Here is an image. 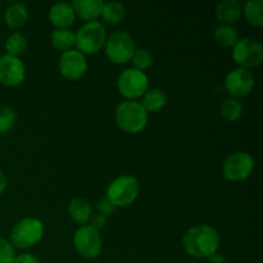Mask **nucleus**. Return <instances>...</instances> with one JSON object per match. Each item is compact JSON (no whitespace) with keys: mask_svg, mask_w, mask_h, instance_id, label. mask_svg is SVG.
<instances>
[{"mask_svg":"<svg viewBox=\"0 0 263 263\" xmlns=\"http://www.w3.org/2000/svg\"><path fill=\"white\" fill-rule=\"evenodd\" d=\"M17 117L12 108L0 107V135L7 134L14 127V123Z\"/></svg>","mask_w":263,"mask_h":263,"instance_id":"nucleus-27","label":"nucleus"},{"mask_svg":"<svg viewBox=\"0 0 263 263\" xmlns=\"http://www.w3.org/2000/svg\"><path fill=\"white\" fill-rule=\"evenodd\" d=\"M76 50L86 54H95L104 46L107 40V31L100 22H87L74 33Z\"/></svg>","mask_w":263,"mask_h":263,"instance_id":"nucleus-5","label":"nucleus"},{"mask_svg":"<svg viewBox=\"0 0 263 263\" xmlns=\"http://www.w3.org/2000/svg\"><path fill=\"white\" fill-rule=\"evenodd\" d=\"M167 100L168 99H167V95L163 90L153 87V89L146 90L140 104L143 105V108L149 115V113H157L163 109L167 104Z\"/></svg>","mask_w":263,"mask_h":263,"instance_id":"nucleus-19","label":"nucleus"},{"mask_svg":"<svg viewBox=\"0 0 263 263\" xmlns=\"http://www.w3.org/2000/svg\"><path fill=\"white\" fill-rule=\"evenodd\" d=\"M103 4L102 0H74L72 3V8L74 10L76 17L86 21L87 22H95L102 14Z\"/></svg>","mask_w":263,"mask_h":263,"instance_id":"nucleus-16","label":"nucleus"},{"mask_svg":"<svg viewBox=\"0 0 263 263\" xmlns=\"http://www.w3.org/2000/svg\"><path fill=\"white\" fill-rule=\"evenodd\" d=\"M140 192L139 180L131 175L118 176L108 185L105 197L115 207H127L138 198Z\"/></svg>","mask_w":263,"mask_h":263,"instance_id":"nucleus-4","label":"nucleus"},{"mask_svg":"<svg viewBox=\"0 0 263 263\" xmlns=\"http://www.w3.org/2000/svg\"><path fill=\"white\" fill-rule=\"evenodd\" d=\"M220 234L210 225H197L190 228L182 236V248L194 258H208L217 253L220 247Z\"/></svg>","mask_w":263,"mask_h":263,"instance_id":"nucleus-1","label":"nucleus"},{"mask_svg":"<svg viewBox=\"0 0 263 263\" xmlns=\"http://www.w3.org/2000/svg\"><path fill=\"white\" fill-rule=\"evenodd\" d=\"M207 263H229L228 259L225 258V256L220 253H215L212 256H210L207 258Z\"/></svg>","mask_w":263,"mask_h":263,"instance_id":"nucleus-32","label":"nucleus"},{"mask_svg":"<svg viewBox=\"0 0 263 263\" xmlns=\"http://www.w3.org/2000/svg\"><path fill=\"white\" fill-rule=\"evenodd\" d=\"M253 73L249 69H244L238 67L228 73L225 79V89L230 94L231 98H243L251 94L254 89Z\"/></svg>","mask_w":263,"mask_h":263,"instance_id":"nucleus-12","label":"nucleus"},{"mask_svg":"<svg viewBox=\"0 0 263 263\" xmlns=\"http://www.w3.org/2000/svg\"><path fill=\"white\" fill-rule=\"evenodd\" d=\"M215 40L222 48H234L239 40L238 31L233 26L221 25L215 31Z\"/></svg>","mask_w":263,"mask_h":263,"instance_id":"nucleus-23","label":"nucleus"},{"mask_svg":"<svg viewBox=\"0 0 263 263\" xmlns=\"http://www.w3.org/2000/svg\"><path fill=\"white\" fill-rule=\"evenodd\" d=\"M89 222H90L89 223L90 228H92L94 230H97V231H100L105 225H107V217L103 215H100V213H97V215L91 216V218H90Z\"/></svg>","mask_w":263,"mask_h":263,"instance_id":"nucleus-30","label":"nucleus"},{"mask_svg":"<svg viewBox=\"0 0 263 263\" xmlns=\"http://www.w3.org/2000/svg\"><path fill=\"white\" fill-rule=\"evenodd\" d=\"M97 210H98V213H100V215H103L107 217V216L112 215V213L115 212L116 207L109 202V199H108V198L104 195V197L100 198V199L98 200Z\"/></svg>","mask_w":263,"mask_h":263,"instance_id":"nucleus-29","label":"nucleus"},{"mask_svg":"<svg viewBox=\"0 0 263 263\" xmlns=\"http://www.w3.org/2000/svg\"><path fill=\"white\" fill-rule=\"evenodd\" d=\"M13 263H40L37 257L32 253H22L15 256Z\"/></svg>","mask_w":263,"mask_h":263,"instance_id":"nucleus-31","label":"nucleus"},{"mask_svg":"<svg viewBox=\"0 0 263 263\" xmlns=\"http://www.w3.org/2000/svg\"><path fill=\"white\" fill-rule=\"evenodd\" d=\"M44 223L35 217H26L18 221L10 231L13 248L30 249L43 239Z\"/></svg>","mask_w":263,"mask_h":263,"instance_id":"nucleus-3","label":"nucleus"},{"mask_svg":"<svg viewBox=\"0 0 263 263\" xmlns=\"http://www.w3.org/2000/svg\"><path fill=\"white\" fill-rule=\"evenodd\" d=\"M117 87L126 100H136L149 89V79L139 69L127 68L118 77Z\"/></svg>","mask_w":263,"mask_h":263,"instance_id":"nucleus-7","label":"nucleus"},{"mask_svg":"<svg viewBox=\"0 0 263 263\" xmlns=\"http://www.w3.org/2000/svg\"><path fill=\"white\" fill-rule=\"evenodd\" d=\"M58 67L64 79L68 81H79L86 74L89 64H87L86 55L77 51L76 49H71L62 53Z\"/></svg>","mask_w":263,"mask_h":263,"instance_id":"nucleus-11","label":"nucleus"},{"mask_svg":"<svg viewBox=\"0 0 263 263\" xmlns=\"http://www.w3.org/2000/svg\"><path fill=\"white\" fill-rule=\"evenodd\" d=\"M49 21L55 28H68L76 21V14L68 3H55L49 10Z\"/></svg>","mask_w":263,"mask_h":263,"instance_id":"nucleus-14","label":"nucleus"},{"mask_svg":"<svg viewBox=\"0 0 263 263\" xmlns=\"http://www.w3.org/2000/svg\"><path fill=\"white\" fill-rule=\"evenodd\" d=\"M26 79V67L17 57H0V84L8 87L20 86Z\"/></svg>","mask_w":263,"mask_h":263,"instance_id":"nucleus-13","label":"nucleus"},{"mask_svg":"<svg viewBox=\"0 0 263 263\" xmlns=\"http://www.w3.org/2000/svg\"><path fill=\"white\" fill-rule=\"evenodd\" d=\"M233 59L240 68L258 67L263 61L262 44L251 37L240 39L233 48Z\"/></svg>","mask_w":263,"mask_h":263,"instance_id":"nucleus-8","label":"nucleus"},{"mask_svg":"<svg viewBox=\"0 0 263 263\" xmlns=\"http://www.w3.org/2000/svg\"><path fill=\"white\" fill-rule=\"evenodd\" d=\"M254 159L247 152H236L229 156L222 164V174L229 181H243L252 175Z\"/></svg>","mask_w":263,"mask_h":263,"instance_id":"nucleus-10","label":"nucleus"},{"mask_svg":"<svg viewBox=\"0 0 263 263\" xmlns=\"http://www.w3.org/2000/svg\"><path fill=\"white\" fill-rule=\"evenodd\" d=\"M27 39L20 32H13L12 35H9L5 40L4 48L7 50L8 55L17 57L20 58L23 53L27 49Z\"/></svg>","mask_w":263,"mask_h":263,"instance_id":"nucleus-25","label":"nucleus"},{"mask_svg":"<svg viewBox=\"0 0 263 263\" xmlns=\"http://www.w3.org/2000/svg\"><path fill=\"white\" fill-rule=\"evenodd\" d=\"M153 54L151 53V50L145 48H139L135 49L133 54V58L131 62L134 64V68L139 69V71L144 72L145 69L151 68L153 66Z\"/></svg>","mask_w":263,"mask_h":263,"instance_id":"nucleus-26","label":"nucleus"},{"mask_svg":"<svg viewBox=\"0 0 263 263\" xmlns=\"http://www.w3.org/2000/svg\"><path fill=\"white\" fill-rule=\"evenodd\" d=\"M28 10L25 4L21 3H13L7 8L4 13V22L8 27L17 30L23 27L28 21Z\"/></svg>","mask_w":263,"mask_h":263,"instance_id":"nucleus-18","label":"nucleus"},{"mask_svg":"<svg viewBox=\"0 0 263 263\" xmlns=\"http://www.w3.org/2000/svg\"><path fill=\"white\" fill-rule=\"evenodd\" d=\"M15 258V249L4 238H0V263H13Z\"/></svg>","mask_w":263,"mask_h":263,"instance_id":"nucleus-28","label":"nucleus"},{"mask_svg":"<svg viewBox=\"0 0 263 263\" xmlns=\"http://www.w3.org/2000/svg\"><path fill=\"white\" fill-rule=\"evenodd\" d=\"M135 41L125 31L113 32L104 44L105 55L115 64H125L131 61L135 51Z\"/></svg>","mask_w":263,"mask_h":263,"instance_id":"nucleus-6","label":"nucleus"},{"mask_svg":"<svg viewBox=\"0 0 263 263\" xmlns=\"http://www.w3.org/2000/svg\"><path fill=\"white\" fill-rule=\"evenodd\" d=\"M244 17L249 25L254 27L263 26V3L262 0H249L244 4Z\"/></svg>","mask_w":263,"mask_h":263,"instance_id":"nucleus-22","label":"nucleus"},{"mask_svg":"<svg viewBox=\"0 0 263 263\" xmlns=\"http://www.w3.org/2000/svg\"><path fill=\"white\" fill-rule=\"evenodd\" d=\"M74 32L69 28H55L51 33V45L57 50L64 51L71 50L74 46Z\"/></svg>","mask_w":263,"mask_h":263,"instance_id":"nucleus-21","label":"nucleus"},{"mask_svg":"<svg viewBox=\"0 0 263 263\" xmlns=\"http://www.w3.org/2000/svg\"><path fill=\"white\" fill-rule=\"evenodd\" d=\"M243 14V7L236 0H223L216 7V18L222 25L233 26Z\"/></svg>","mask_w":263,"mask_h":263,"instance_id":"nucleus-15","label":"nucleus"},{"mask_svg":"<svg viewBox=\"0 0 263 263\" xmlns=\"http://www.w3.org/2000/svg\"><path fill=\"white\" fill-rule=\"evenodd\" d=\"M68 215L74 222L86 225L92 216V207L85 198H73L68 204Z\"/></svg>","mask_w":263,"mask_h":263,"instance_id":"nucleus-17","label":"nucleus"},{"mask_svg":"<svg viewBox=\"0 0 263 263\" xmlns=\"http://www.w3.org/2000/svg\"><path fill=\"white\" fill-rule=\"evenodd\" d=\"M7 184H8V180H7V176H5L4 172L0 170V195L4 193V190L7 189Z\"/></svg>","mask_w":263,"mask_h":263,"instance_id":"nucleus-33","label":"nucleus"},{"mask_svg":"<svg viewBox=\"0 0 263 263\" xmlns=\"http://www.w3.org/2000/svg\"><path fill=\"white\" fill-rule=\"evenodd\" d=\"M100 17L103 18L105 23L108 25H120L126 17V8L122 3L118 2H108L103 4L102 14Z\"/></svg>","mask_w":263,"mask_h":263,"instance_id":"nucleus-20","label":"nucleus"},{"mask_svg":"<svg viewBox=\"0 0 263 263\" xmlns=\"http://www.w3.org/2000/svg\"><path fill=\"white\" fill-rule=\"evenodd\" d=\"M73 247L81 257L86 259H94L102 253V236L99 231L94 230L89 225H82L74 233Z\"/></svg>","mask_w":263,"mask_h":263,"instance_id":"nucleus-9","label":"nucleus"},{"mask_svg":"<svg viewBox=\"0 0 263 263\" xmlns=\"http://www.w3.org/2000/svg\"><path fill=\"white\" fill-rule=\"evenodd\" d=\"M220 113L226 121L235 122V121L240 120V117L243 116V105L238 99L230 97L222 102L220 107Z\"/></svg>","mask_w":263,"mask_h":263,"instance_id":"nucleus-24","label":"nucleus"},{"mask_svg":"<svg viewBox=\"0 0 263 263\" xmlns=\"http://www.w3.org/2000/svg\"><path fill=\"white\" fill-rule=\"evenodd\" d=\"M115 118L116 123L121 130L125 131L126 134L135 135L146 127L149 115L140 104V102L125 100L116 108Z\"/></svg>","mask_w":263,"mask_h":263,"instance_id":"nucleus-2","label":"nucleus"}]
</instances>
